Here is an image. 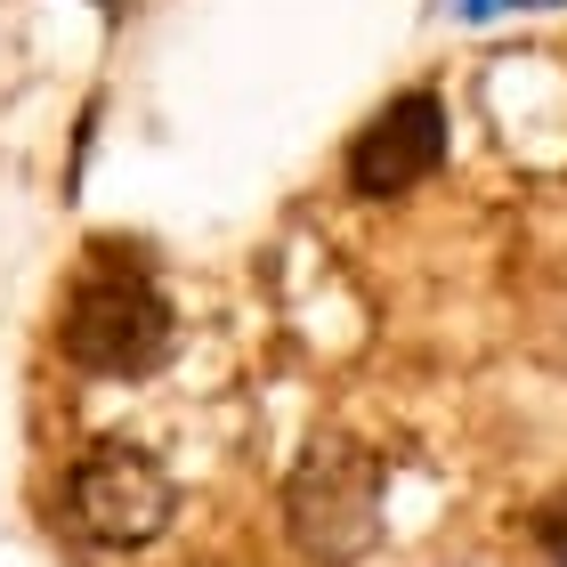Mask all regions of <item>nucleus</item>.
Wrapping results in <instances>:
<instances>
[{
    "label": "nucleus",
    "mask_w": 567,
    "mask_h": 567,
    "mask_svg": "<svg viewBox=\"0 0 567 567\" xmlns=\"http://www.w3.org/2000/svg\"><path fill=\"white\" fill-rule=\"evenodd\" d=\"M178 317L163 276L131 244H90L73 284L58 292V357L90 381H146L171 357Z\"/></svg>",
    "instance_id": "obj_1"
},
{
    "label": "nucleus",
    "mask_w": 567,
    "mask_h": 567,
    "mask_svg": "<svg viewBox=\"0 0 567 567\" xmlns=\"http://www.w3.org/2000/svg\"><path fill=\"white\" fill-rule=\"evenodd\" d=\"M381 495H390V471L373 446L317 437L284 471V535L308 567H357L381 544Z\"/></svg>",
    "instance_id": "obj_2"
},
{
    "label": "nucleus",
    "mask_w": 567,
    "mask_h": 567,
    "mask_svg": "<svg viewBox=\"0 0 567 567\" xmlns=\"http://www.w3.org/2000/svg\"><path fill=\"white\" fill-rule=\"evenodd\" d=\"M178 519V478L131 437H97L65 471V527L97 551H146Z\"/></svg>",
    "instance_id": "obj_3"
},
{
    "label": "nucleus",
    "mask_w": 567,
    "mask_h": 567,
    "mask_svg": "<svg viewBox=\"0 0 567 567\" xmlns=\"http://www.w3.org/2000/svg\"><path fill=\"white\" fill-rule=\"evenodd\" d=\"M437 163H446V106H437V90H398L349 131L341 178L357 203H390V195H414L422 178H437Z\"/></svg>",
    "instance_id": "obj_4"
},
{
    "label": "nucleus",
    "mask_w": 567,
    "mask_h": 567,
    "mask_svg": "<svg viewBox=\"0 0 567 567\" xmlns=\"http://www.w3.org/2000/svg\"><path fill=\"white\" fill-rule=\"evenodd\" d=\"M527 535H535V551H544L551 567H567V486L551 503H535V519H527Z\"/></svg>",
    "instance_id": "obj_5"
},
{
    "label": "nucleus",
    "mask_w": 567,
    "mask_h": 567,
    "mask_svg": "<svg viewBox=\"0 0 567 567\" xmlns=\"http://www.w3.org/2000/svg\"><path fill=\"white\" fill-rule=\"evenodd\" d=\"M446 17H471V24H486V17H511V9H559V0H437Z\"/></svg>",
    "instance_id": "obj_6"
}]
</instances>
